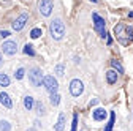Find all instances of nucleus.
<instances>
[{"mask_svg": "<svg viewBox=\"0 0 133 131\" xmlns=\"http://www.w3.org/2000/svg\"><path fill=\"white\" fill-rule=\"evenodd\" d=\"M106 111L103 109V107H97L95 111H94V114H92V117H94V120H97V122H103L105 119H106Z\"/></svg>", "mask_w": 133, "mask_h": 131, "instance_id": "obj_10", "label": "nucleus"}, {"mask_svg": "<svg viewBox=\"0 0 133 131\" xmlns=\"http://www.w3.org/2000/svg\"><path fill=\"white\" fill-rule=\"evenodd\" d=\"M40 35H43V30H41V28H33V30L30 32V37H32L33 40L40 38Z\"/></svg>", "mask_w": 133, "mask_h": 131, "instance_id": "obj_22", "label": "nucleus"}, {"mask_svg": "<svg viewBox=\"0 0 133 131\" xmlns=\"http://www.w3.org/2000/svg\"><path fill=\"white\" fill-rule=\"evenodd\" d=\"M128 16H130V18H133V11H131V13H130V14H128Z\"/></svg>", "mask_w": 133, "mask_h": 131, "instance_id": "obj_32", "label": "nucleus"}, {"mask_svg": "<svg viewBox=\"0 0 133 131\" xmlns=\"http://www.w3.org/2000/svg\"><path fill=\"white\" fill-rule=\"evenodd\" d=\"M52 8H54L52 0H40L38 2V10H40L41 16H49L52 13Z\"/></svg>", "mask_w": 133, "mask_h": 131, "instance_id": "obj_6", "label": "nucleus"}, {"mask_svg": "<svg viewBox=\"0 0 133 131\" xmlns=\"http://www.w3.org/2000/svg\"><path fill=\"white\" fill-rule=\"evenodd\" d=\"M24 74H25V70H24V68H19L18 71H16V73H14V77H16V79H18V81H21V79L24 77Z\"/></svg>", "mask_w": 133, "mask_h": 131, "instance_id": "obj_23", "label": "nucleus"}, {"mask_svg": "<svg viewBox=\"0 0 133 131\" xmlns=\"http://www.w3.org/2000/svg\"><path fill=\"white\" fill-rule=\"evenodd\" d=\"M35 109H37V112L38 114H44V106H43V103H35Z\"/></svg>", "mask_w": 133, "mask_h": 131, "instance_id": "obj_24", "label": "nucleus"}, {"mask_svg": "<svg viewBox=\"0 0 133 131\" xmlns=\"http://www.w3.org/2000/svg\"><path fill=\"white\" fill-rule=\"evenodd\" d=\"M2 49H3V54L14 55L16 51H18V44H16V41H5L3 46H2Z\"/></svg>", "mask_w": 133, "mask_h": 131, "instance_id": "obj_8", "label": "nucleus"}, {"mask_svg": "<svg viewBox=\"0 0 133 131\" xmlns=\"http://www.w3.org/2000/svg\"><path fill=\"white\" fill-rule=\"evenodd\" d=\"M92 19H94V25H95V30L98 32V35L102 38H108L106 28H105V19L102 18V16H98L97 13L92 14Z\"/></svg>", "mask_w": 133, "mask_h": 131, "instance_id": "obj_2", "label": "nucleus"}, {"mask_svg": "<svg viewBox=\"0 0 133 131\" xmlns=\"http://www.w3.org/2000/svg\"><path fill=\"white\" fill-rule=\"evenodd\" d=\"M117 76H119V73L116 71V70H109V71H106V81H108V84H109V85L116 84V82H117Z\"/></svg>", "mask_w": 133, "mask_h": 131, "instance_id": "obj_12", "label": "nucleus"}, {"mask_svg": "<svg viewBox=\"0 0 133 131\" xmlns=\"http://www.w3.org/2000/svg\"><path fill=\"white\" fill-rule=\"evenodd\" d=\"M3 63V59H2V54H0V65H2Z\"/></svg>", "mask_w": 133, "mask_h": 131, "instance_id": "obj_30", "label": "nucleus"}, {"mask_svg": "<svg viewBox=\"0 0 133 131\" xmlns=\"http://www.w3.org/2000/svg\"><path fill=\"white\" fill-rule=\"evenodd\" d=\"M0 35H2L3 38H6V37H10V32L8 30H2V32H0Z\"/></svg>", "mask_w": 133, "mask_h": 131, "instance_id": "obj_27", "label": "nucleus"}, {"mask_svg": "<svg viewBox=\"0 0 133 131\" xmlns=\"http://www.w3.org/2000/svg\"><path fill=\"white\" fill-rule=\"evenodd\" d=\"M60 103V95L56 92V93H51V104L52 106H57Z\"/></svg>", "mask_w": 133, "mask_h": 131, "instance_id": "obj_20", "label": "nucleus"}, {"mask_svg": "<svg viewBox=\"0 0 133 131\" xmlns=\"http://www.w3.org/2000/svg\"><path fill=\"white\" fill-rule=\"evenodd\" d=\"M114 123H116V112H114V111H111V115H109V122H108V125H106L105 131H112V126H114Z\"/></svg>", "mask_w": 133, "mask_h": 131, "instance_id": "obj_16", "label": "nucleus"}, {"mask_svg": "<svg viewBox=\"0 0 133 131\" xmlns=\"http://www.w3.org/2000/svg\"><path fill=\"white\" fill-rule=\"evenodd\" d=\"M82 92H84V84H82V81L73 79L70 82V93L73 96H79V95H82Z\"/></svg>", "mask_w": 133, "mask_h": 131, "instance_id": "obj_5", "label": "nucleus"}, {"mask_svg": "<svg viewBox=\"0 0 133 131\" xmlns=\"http://www.w3.org/2000/svg\"><path fill=\"white\" fill-rule=\"evenodd\" d=\"M43 85L46 87V90L49 93H56L57 89H59V82L54 76H44L43 77Z\"/></svg>", "mask_w": 133, "mask_h": 131, "instance_id": "obj_4", "label": "nucleus"}, {"mask_svg": "<svg viewBox=\"0 0 133 131\" xmlns=\"http://www.w3.org/2000/svg\"><path fill=\"white\" fill-rule=\"evenodd\" d=\"M33 106H35V100H33V96L27 95V96L24 98V107H25L27 111H32Z\"/></svg>", "mask_w": 133, "mask_h": 131, "instance_id": "obj_13", "label": "nucleus"}, {"mask_svg": "<svg viewBox=\"0 0 133 131\" xmlns=\"http://www.w3.org/2000/svg\"><path fill=\"white\" fill-rule=\"evenodd\" d=\"M111 67H112L116 71H117V73H124V67H122V65H121L117 60H114V59H112V60H111Z\"/></svg>", "mask_w": 133, "mask_h": 131, "instance_id": "obj_18", "label": "nucleus"}, {"mask_svg": "<svg viewBox=\"0 0 133 131\" xmlns=\"http://www.w3.org/2000/svg\"><path fill=\"white\" fill-rule=\"evenodd\" d=\"M24 54H25V55H30V57L35 55V51H33V46H32V44H25V46H24Z\"/></svg>", "mask_w": 133, "mask_h": 131, "instance_id": "obj_19", "label": "nucleus"}, {"mask_svg": "<svg viewBox=\"0 0 133 131\" xmlns=\"http://www.w3.org/2000/svg\"><path fill=\"white\" fill-rule=\"evenodd\" d=\"M29 81H30V84L33 87H40L43 84V73L40 68H33L30 73H29Z\"/></svg>", "mask_w": 133, "mask_h": 131, "instance_id": "obj_3", "label": "nucleus"}, {"mask_svg": "<svg viewBox=\"0 0 133 131\" xmlns=\"http://www.w3.org/2000/svg\"><path fill=\"white\" fill-rule=\"evenodd\" d=\"M124 33H125V25H124V24H117V25H114V35L117 37V38H121Z\"/></svg>", "mask_w": 133, "mask_h": 131, "instance_id": "obj_15", "label": "nucleus"}, {"mask_svg": "<svg viewBox=\"0 0 133 131\" xmlns=\"http://www.w3.org/2000/svg\"><path fill=\"white\" fill-rule=\"evenodd\" d=\"M89 2H94V3H97V2H98V0H89Z\"/></svg>", "mask_w": 133, "mask_h": 131, "instance_id": "obj_31", "label": "nucleus"}, {"mask_svg": "<svg viewBox=\"0 0 133 131\" xmlns=\"http://www.w3.org/2000/svg\"><path fill=\"white\" fill-rule=\"evenodd\" d=\"M106 44H108V46H111V44H112V40H111V38H108V40H106Z\"/></svg>", "mask_w": 133, "mask_h": 131, "instance_id": "obj_29", "label": "nucleus"}, {"mask_svg": "<svg viewBox=\"0 0 133 131\" xmlns=\"http://www.w3.org/2000/svg\"><path fill=\"white\" fill-rule=\"evenodd\" d=\"M49 32H51V37L54 40H62L65 35V24L62 22V19H54L49 24Z\"/></svg>", "mask_w": 133, "mask_h": 131, "instance_id": "obj_1", "label": "nucleus"}, {"mask_svg": "<svg viewBox=\"0 0 133 131\" xmlns=\"http://www.w3.org/2000/svg\"><path fill=\"white\" fill-rule=\"evenodd\" d=\"M0 85L2 87H8L10 85V77L5 73H0Z\"/></svg>", "mask_w": 133, "mask_h": 131, "instance_id": "obj_17", "label": "nucleus"}, {"mask_svg": "<svg viewBox=\"0 0 133 131\" xmlns=\"http://www.w3.org/2000/svg\"><path fill=\"white\" fill-rule=\"evenodd\" d=\"M0 103H2L6 109H11V107H13V101H11V98H10V95H8V93H5V92L0 93Z\"/></svg>", "mask_w": 133, "mask_h": 131, "instance_id": "obj_11", "label": "nucleus"}, {"mask_svg": "<svg viewBox=\"0 0 133 131\" xmlns=\"http://www.w3.org/2000/svg\"><path fill=\"white\" fill-rule=\"evenodd\" d=\"M119 41L122 44H130L133 41V28L131 27H125V33L119 38Z\"/></svg>", "mask_w": 133, "mask_h": 131, "instance_id": "obj_9", "label": "nucleus"}, {"mask_svg": "<svg viewBox=\"0 0 133 131\" xmlns=\"http://www.w3.org/2000/svg\"><path fill=\"white\" fill-rule=\"evenodd\" d=\"M65 128V114H59V120H57V125L54 126L56 131H63Z\"/></svg>", "mask_w": 133, "mask_h": 131, "instance_id": "obj_14", "label": "nucleus"}, {"mask_svg": "<svg viewBox=\"0 0 133 131\" xmlns=\"http://www.w3.org/2000/svg\"><path fill=\"white\" fill-rule=\"evenodd\" d=\"M0 131H11L10 122H6V120H2V122H0Z\"/></svg>", "mask_w": 133, "mask_h": 131, "instance_id": "obj_21", "label": "nucleus"}, {"mask_svg": "<svg viewBox=\"0 0 133 131\" xmlns=\"http://www.w3.org/2000/svg\"><path fill=\"white\" fill-rule=\"evenodd\" d=\"M29 131H35V129H33V128H30V129H29Z\"/></svg>", "mask_w": 133, "mask_h": 131, "instance_id": "obj_33", "label": "nucleus"}, {"mask_svg": "<svg viewBox=\"0 0 133 131\" xmlns=\"http://www.w3.org/2000/svg\"><path fill=\"white\" fill-rule=\"evenodd\" d=\"M63 71H65V67H63V65H57V67H56V74H57V76H62Z\"/></svg>", "mask_w": 133, "mask_h": 131, "instance_id": "obj_26", "label": "nucleus"}, {"mask_svg": "<svg viewBox=\"0 0 133 131\" xmlns=\"http://www.w3.org/2000/svg\"><path fill=\"white\" fill-rule=\"evenodd\" d=\"M78 129V114L73 115V123H71V131H76Z\"/></svg>", "mask_w": 133, "mask_h": 131, "instance_id": "obj_25", "label": "nucleus"}, {"mask_svg": "<svg viewBox=\"0 0 133 131\" xmlns=\"http://www.w3.org/2000/svg\"><path fill=\"white\" fill-rule=\"evenodd\" d=\"M27 21H29V14H27V13L19 14L18 18H16V21L13 22V30H16V32L22 30V28H24V25L27 24Z\"/></svg>", "mask_w": 133, "mask_h": 131, "instance_id": "obj_7", "label": "nucleus"}, {"mask_svg": "<svg viewBox=\"0 0 133 131\" xmlns=\"http://www.w3.org/2000/svg\"><path fill=\"white\" fill-rule=\"evenodd\" d=\"M97 103H98V100H90V103H89V104H90V106H95Z\"/></svg>", "mask_w": 133, "mask_h": 131, "instance_id": "obj_28", "label": "nucleus"}]
</instances>
